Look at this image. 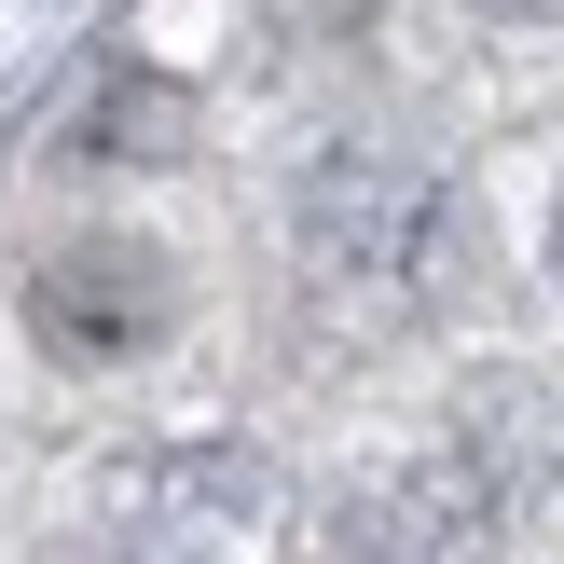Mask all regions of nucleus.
I'll return each mask as SVG.
<instances>
[{"instance_id":"f03ea898","label":"nucleus","mask_w":564,"mask_h":564,"mask_svg":"<svg viewBox=\"0 0 564 564\" xmlns=\"http://www.w3.org/2000/svg\"><path fill=\"white\" fill-rule=\"evenodd\" d=\"M180 330V262L152 235H69L28 262V345L69 372H124Z\"/></svg>"},{"instance_id":"20e7f679","label":"nucleus","mask_w":564,"mask_h":564,"mask_svg":"<svg viewBox=\"0 0 564 564\" xmlns=\"http://www.w3.org/2000/svg\"><path fill=\"white\" fill-rule=\"evenodd\" d=\"M496 14H564V0H496Z\"/></svg>"},{"instance_id":"f257e3e1","label":"nucleus","mask_w":564,"mask_h":564,"mask_svg":"<svg viewBox=\"0 0 564 564\" xmlns=\"http://www.w3.org/2000/svg\"><path fill=\"white\" fill-rule=\"evenodd\" d=\"M303 262L317 290H358V303H427L441 262H455V193L427 165H386V152H345L303 180Z\"/></svg>"},{"instance_id":"7ed1b4c3","label":"nucleus","mask_w":564,"mask_h":564,"mask_svg":"<svg viewBox=\"0 0 564 564\" xmlns=\"http://www.w3.org/2000/svg\"><path fill=\"white\" fill-rule=\"evenodd\" d=\"M551 275H564V193H551Z\"/></svg>"}]
</instances>
